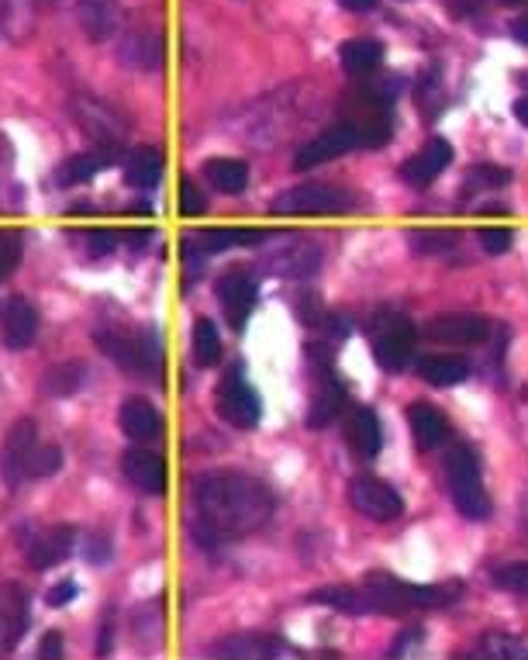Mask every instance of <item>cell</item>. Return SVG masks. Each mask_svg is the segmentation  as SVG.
Instances as JSON below:
<instances>
[{
    "label": "cell",
    "mask_w": 528,
    "mask_h": 660,
    "mask_svg": "<svg viewBox=\"0 0 528 660\" xmlns=\"http://www.w3.org/2000/svg\"><path fill=\"white\" fill-rule=\"evenodd\" d=\"M194 502L200 522L218 540H239V536L256 532L273 516V495L266 492V484L239 471L200 477L194 487Z\"/></svg>",
    "instance_id": "1"
},
{
    "label": "cell",
    "mask_w": 528,
    "mask_h": 660,
    "mask_svg": "<svg viewBox=\"0 0 528 660\" xmlns=\"http://www.w3.org/2000/svg\"><path fill=\"white\" fill-rule=\"evenodd\" d=\"M366 592L373 598L376 616H397V613H408V608H432V605H446L460 595V588H439V584H411V581H400L394 574H370L366 581Z\"/></svg>",
    "instance_id": "2"
},
{
    "label": "cell",
    "mask_w": 528,
    "mask_h": 660,
    "mask_svg": "<svg viewBox=\"0 0 528 660\" xmlns=\"http://www.w3.org/2000/svg\"><path fill=\"white\" fill-rule=\"evenodd\" d=\"M446 481L449 495L466 519H487L491 516V498L481 477V463H476L470 447H452L446 457Z\"/></svg>",
    "instance_id": "3"
},
{
    "label": "cell",
    "mask_w": 528,
    "mask_h": 660,
    "mask_svg": "<svg viewBox=\"0 0 528 660\" xmlns=\"http://www.w3.org/2000/svg\"><path fill=\"white\" fill-rule=\"evenodd\" d=\"M415 326L408 315L384 311L373 326V360L384 374H405L415 360Z\"/></svg>",
    "instance_id": "4"
},
{
    "label": "cell",
    "mask_w": 528,
    "mask_h": 660,
    "mask_svg": "<svg viewBox=\"0 0 528 660\" xmlns=\"http://www.w3.org/2000/svg\"><path fill=\"white\" fill-rule=\"evenodd\" d=\"M352 208L349 194L329 184H300L294 190H284L273 201V215L280 218H305V215H345Z\"/></svg>",
    "instance_id": "5"
},
{
    "label": "cell",
    "mask_w": 528,
    "mask_h": 660,
    "mask_svg": "<svg viewBox=\"0 0 528 660\" xmlns=\"http://www.w3.org/2000/svg\"><path fill=\"white\" fill-rule=\"evenodd\" d=\"M35 450H38L35 419H18L11 426V432L4 436V443H0V481L8 487H18L24 477H29Z\"/></svg>",
    "instance_id": "6"
},
{
    "label": "cell",
    "mask_w": 528,
    "mask_h": 660,
    "mask_svg": "<svg viewBox=\"0 0 528 660\" xmlns=\"http://www.w3.org/2000/svg\"><path fill=\"white\" fill-rule=\"evenodd\" d=\"M349 505L373 522H391L405 512V498L397 495V487H391L381 477H370V474L349 484Z\"/></svg>",
    "instance_id": "7"
},
{
    "label": "cell",
    "mask_w": 528,
    "mask_h": 660,
    "mask_svg": "<svg viewBox=\"0 0 528 660\" xmlns=\"http://www.w3.org/2000/svg\"><path fill=\"white\" fill-rule=\"evenodd\" d=\"M218 415L229 426L235 429H256L260 419H263V402H260V391L253 384H245L239 374L224 377L221 387H218Z\"/></svg>",
    "instance_id": "8"
},
{
    "label": "cell",
    "mask_w": 528,
    "mask_h": 660,
    "mask_svg": "<svg viewBox=\"0 0 528 660\" xmlns=\"http://www.w3.org/2000/svg\"><path fill=\"white\" fill-rule=\"evenodd\" d=\"M73 114H77L80 129L97 139L100 150H108L111 156H118V150L124 145V135H129V129H124V121L118 118V111H111L108 105H100L97 97H77L73 101Z\"/></svg>",
    "instance_id": "9"
},
{
    "label": "cell",
    "mask_w": 528,
    "mask_h": 660,
    "mask_svg": "<svg viewBox=\"0 0 528 660\" xmlns=\"http://www.w3.org/2000/svg\"><path fill=\"white\" fill-rule=\"evenodd\" d=\"M352 150H360V125L356 121H342V125L324 129L321 135L300 145V153L294 156V169H315V166L332 163Z\"/></svg>",
    "instance_id": "10"
},
{
    "label": "cell",
    "mask_w": 528,
    "mask_h": 660,
    "mask_svg": "<svg viewBox=\"0 0 528 660\" xmlns=\"http://www.w3.org/2000/svg\"><path fill=\"white\" fill-rule=\"evenodd\" d=\"M491 326L484 315L473 311H452V315H436L432 322H425L421 336L442 342V346H481L487 339Z\"/></svg>",
    "instance_id": "11"
},
{
    "label": "cell",
    "mask_w": 528,
    "mask_h": 660,
    "mask_svg": "<svg viewBox=\"0 0 528 660\" xmlns=\"http://www.w3.org/2000/svg\"><path fill=\"white\" fill-rule=\"evenodd\" d=\"M256 277L249 266H232V271H224L218 277V298L224 305V311H229V319L235 329L245 326V319L253 315V305H256Z\"/></svg>",
    "instance_id": "12"
},
{
    "label": "cell",
    "mask_w": 528,
    "mask_h": 660,
    "mask_svg": "<svg viewBox=\"0 0 528 660\" xmlns=\"http://www.w3.org/2000/svg\"><path fill=\"white\" fill-rule=\"evenodd\" d=\"M32 613H29V598L18 588L14 581L0 584V657L11 653L18 640L29 632Z\"/></svg>",
    "instance_id": "13"
},
{
    "label": "cell",
    "mask_w": 528,
    "mask_h": 660,
    "mask_svg": "<svg viewBox=\"0 0 528 660\" xmlns=\"http://www.w3.org/2000/svg\"><path fill=\"white\" fill-rule=\"evenodd\" d=\"M318 246L311 239H287L284 246L266 253V271L273 277H308L318 271Z\"/></svg>",
    "instance_id": "14"
},
{
    "label": "cell",
    "mask_w": 528,
    "mask_h": 660,
    "mask_svg": "<svg viewBox=\"0 0 528 660\" xmlns=\"http://www.w3.org/2000/svg\"><path fill=\"white\" fill-rule=\"evenodd\" d=\"M121 474L129 477L139 492L145 495H163L166 492V463L160 453L145 450V447H132L121 457Z\"/></svg>",
    "instance_id": "15"
},
{
    "label": "cell",
    "mask_w": 528,
    "mask_h": 660,
    "mask_svg": "<svg viewBox=\"0 0 528 660\" xmlns=\"http://www.w3.org/2000/svg\"><path fill=\"white\" fill-rule=\"evenodd\" d=\"M118 426H121L124 436L135 439V443H153V439L163 436V415H160V408L148 402V398L135 395V398H124L121 402Z\"/></svg>",
    "instance_id": "16"
},
{
    "label": "cell",
    "mask_w": 528,
    "mask_h": 660,
    "mask_svg": "<svg viewBox=\"0 0 528 660\" xmlns=\"http://www.w3.org/2000/svg\"><path fill=\"white\" fill-rule=\"evenodd\" d=\"M449 163H452V145L446 139H432V142H425L411 160H405L400 177H405L411 187H429L432 180H439V174Z\"/></svg>",
    "instance_id": "17"
},
{
    "label": "cell",
    "mask_w": 528,
    "mask_h": 660,
    "mask_svg": "<svg viewBox=\"0 0 528 660\" xmlns=\"http://www.w3.org/2000/svg\"><path fill=\"white\" fill-rule=\"evenodd\" d=\"M118 56L132 69H160L163 66V35L156 29H129L118 38Z\"/></svg>",
    "instance_id": "18"
},
{
    "label": "cell",
    "mask_w": 528,
    "mask_h": 660,
    "mask_svg": "<svg viewBox=\"0 0 528 660\" xmlns=\"http://www.w3.org/2000/svg\"><path fill=\"white\" fill-rule=\"evenodd\" d=\"M73 550V529L69 526H53V529H42L32 536V543L24 547V560H29V568L35 571H48L63 564Z\"/></svg>",
    "instance_id": "19"
},
{
    "label": "cell",
    "mask_w": 528,
    "mask_h": 660,
    "mask_svg": "<svg viewBox=\"0 0 528 660\" xmlns=\"http://www.w3.org/2000/svg\"><path fill=\"white\" fill-rule=\"evenodd\" d=\"M345 443L352 447L356 457L373 460L384 447V432H381V419H376L373 408H352L345 419Z\"/></svg>",
    "instance_id": "20"
},
{
    "label": "cell",
    "mask_w": 528,
    "mask_h": 660,
    "mask_svg": "<svg viewBox=\"0 0 528 660\" xmlns=\"http://www.w3.org/2000/svg\"><path fill=\"white\" fill-rule=\"evenodd\" d=\"M38 339V308L24 298H11L4 308V342L11 350H24Z\"/></svg>",
    "instance_id": "21"
},
{
    "label": "cell",
    "mask_w": 528,
    "mask_h": 660,
    "mask_svg": "<svg viewBox=\"0 0 528 660\" xmlns=\"http://www.w3.org/2000/svg\"><path fill=\"white\" fill-rule=\"evenodd\" d=\"M94 342L100 346V353L121 366V371H129V374H142L145 371V363H148V353H145L148 339L145 336L139 342H132L129 336H118V332H97Z\"/></svg>",
    "instance_id": "22"
},
{
    "label": "cell",
    "mask_w": 528,
    "mask_h": 660,
    "mask_svg": "<svg viewBox=\"0 0 528 660\" xmlns=\"http://www.w3.org/2000/svg\"><path fill=\"white\" fill-rule=\"evenodd\" d=\"M408 426H411L418 450H436V447L446 443V436H449L446 415L436 405H425V402L408 405Z\"/></svg>",
    "instance_id": "23"
},
{
    "label": "cell",
    "mask_w": 528,
    "mask_h": 660,
    "mask_svg": "<svg viewBox=\"0 0 528 660\" xmlns=\"http://www.w3.org/2000/svg\"><path fill=\"white\" fill-rule=\"evenodd\" d=\"M163 156L153 145H139L129 156H124V180L139 190H153L163 180Z\"/></svg>",
    "instance_id": "24"
},
{
    "label": "cell",
    "mask_w": 528,
    "mask_h": 660,
    "mask_svg": "<svg viewBox=\"0 0 528 660\" xmlns=\"http://www.w3.org/2000/svg\"><path fill=\"white\" fill-rule=\"evenodd\" d=\"M90 371L84 360H63L56 366H48L45 377H42V391L48 398H69L87 384Z\"/></svg>",
    "instance_id": "25"
},
{
    "label": "cell",
    "mask_w": 528,
    "mask_h": 660,
    "mask_svg": "<svg viewBox=\"0 0 528 660\" xmlns=\"http://www.w3.org/2000/svg\"><path fill=\"white\" fill-rule=\"evenodd\" d=\"M418 374L436 387H452L470 377V363L452 353H429L418 360Z\"/></svg>",
    "instance_id": "26"
},
{
    "label": "cell",
    "mask_w": 528,
    "mask_h": 660,
    "mask_svg": "<svg viewBox=\"0 0 528 660\" xmlns=\"http://www.w3.org/2000/svg\"><path fill=\"white\" fill-rule=\"evenodd\" d=\"M339 59H342V69L352 73V77H366V73L381 69L384 45L373 42V38H349L339 48Z\"/></svg>",
    "instance_id": "27"
},
{
    "label": "cell",
    "mask_w": 528,
    "mask_h": 660,
    "mask_svg": "<svg viewBox=\"0 0 528 660\" xmlns=\"http://www.w3.org/2000/svg\"><path fill=\"white\" fill-rule=\"evenodd\" d=\"M80 24L84 35L94 42H105L118 24V0H80Z\"/></svg>",
    "instance_id": "28"
},
{
    "label": "cell",
    "mask_w": 528,
    "mask_h": 660,
    "mask_svg": "<svg viewBox=\"0 0 528 660\" xmlns=\"http://www.w3.org/2000/svg\"><path fill=\"white\" fill-rule=\"evenodd\" d=\"M311 602L332 605V608H339V613H349V616H376L366 584H360V588H321V592L311 595Z\"/></svg>",
    "instance_id": "29"
},
{
    "label": "cell",
    "mask_w": 528,
    "mask_h": 660,
    "mask_svg": "<svg viewBox=\"0 0 528 660\" xmlns=\"http://www.w3.org/2000/svg\"><path fill=\"white\" fill-rule=\"evenodd\" d=\"M205 177H208V180L215 184V190H221V194H242L245 184H249V166H245L242 160L221 156V160H208V163H205Z\"/></svg>",
    "instance_id": "30"
},
{
    "label": "cell",
    "mask_w": 528,
    "mask_h": 660,
    "mask_svg": "<svg viewBox=\"0 0 528 660\" xmlns=\"http://www.w3.org/2000/svg\"><path fill=\"white\" fill-rule=\"evenodd\" d=\"M114 156L111 153H80V156H69L59 169V184L73 187V184H87L94 180L100 169H105Z\"/></svg>",
    "instance_id": "31"
},
{
    "label": "cell",
    "mask_w": 528,
    "mask_h": 660,
    "mask_svg": "<svg viewBox=\"0 0 528 660\" xmlns=\"http://www.w3.org/2000/svg\"><path fill=\"white\" fill-rule=\"evenodd\" d=\"M190 350H194V363L197 366H215L221 360V336H218V326L211 319H197L194 322Z\"/></svg>",
    "instance_id": "32"
},
{
    "label": "cell",
    "mask_w": 528,
    "mask_h": 660,
    "mask_svg": "<svg viewBox=\"0 0 528 660\" xmlns=\"http://www.w3.org/2000/svg\"><path fill=\"white\" fill-rule=\"evenodd\" d=\"M342 405H345V391H342V384H339V381L321 384V391L315 395V405H311V411H308V426H311V429L329 426V422L336 419V415L342 411Z\"/></svg>",
    "instance_id": "33"
},
{
    "label": "cell",
    "mask_w": 528,
    "mask_h": 660,
    "mask_svg": "<svg viewBox=\"0 0 528 660\" xmlns=\"http://www.w3.org/2000/svg\"><path fill=\"white\" fill-rule=\"evenodd\" d=\"M476 657H491V660H528V647L508 632H484L481 644H476Z\"/></svg>",
    "instance_id": "34"
},
{
    "label": "cell",
    "mask_w": 528,
    "mask_h": 660,
    "mask_svg": "<svg viewBox=\"0 0 528 660\" xmlns=\"http://www.w3.org/2000/svg\"><path fill=\"white\" fill-rule=\"evenodd\" d=\"M215 653H221V657H276V653H284V644L270 640V637H232Z\"/></svg>",
    "instance_id": "35"
},
{
    "label": "cell",
    "mask_w": 528,
    "mask_h": 660,
    "mask_svg": "<svg viewBox=\"0 0 528 660\" xmlns=\"http://www.w3.org/2000/svg\"><path fill=\"white\" fill-rule=\"evenodd\" d=\"M256 242H263V232H256V229H218V232L200 235V250L221 253L232 246H256Z\"/></svg>",
    "instance_id": "36"
},
{
    "label": "cell",
    "mask_w": 528,
    "mask_h": 660,
    "mask_svg": "<svg viewBox=\"0 0 528 660\" xmlns=\"http://www.w3.org/2000/svg\"><path fill=\"white\" fill-rule=\"evenodd\" d=\"M452 242H457V232H446V229H439V232H432V229H421V232H411V246H415V253H421V256H432V253H446Z\"/></svg>",
    "instance_id": "37"
},
{
    "label": "cell",
    "mask_w": 528,
    "mask_h": 660,
    "mask_svg": "<svg viewBox=\"0 0 528 660\" xmlns=\"http://www.w3.org/2000/svg\"><path fill=\"white\" fill-rule=\"evenodd\" d=\"M494 584L515 595H528V560H518V564H505L494 571Z\"/></svg>",
    "instance_id": "38"
},
{
    "label": "cell",
    "mask_w": 528,
    "mask_h": 660,
    "mask_svg": "<svg viewBox=\"0 0 528 660\" xmlns=\"http://www.w3.org/2000/svg\"><path fill=\"white\" fill-rule=\"evenodd\" d=\"M63 468V450L56 443H38L35 457H32V468H29V477H48Z\"/></svg>",
    "instance_id": "39"
},
{
    "label": "cell",
    "mask_w": 528,
    "mask_h": 660,
    "mask_svg": "<svg viewBox=\"0 0 528 660\" xmlns=\"http://www.w3.org/2000/svg\"><path fill=\"white\" fill-rule=\"evenodd\" d=\"M400 84H405L400 77H384V80H376V84L363 87L360 94L366 97L370 105H381V108H387V105L394 101V97L400 94Z\"/></svg>",
    "instance_id": "40"
},
{
    "label": "cell",
    "mask_w": 528,
    "mask_h": 660,
    "mask_svg": "<svg viewBox=\"0 0 528 660\" xmlns=\"http://www.w3.org/2000/svg\"><path fill=\"white\" fill-rule=\"evenodd\" d=\"M111 553H114V547H111V540H108L105 532H87V540H84V560H90V564H108Z\"/></svg>",
    "instance_id": "41"
},
{
    "label": "cell",
    "mask_w": 528,
    "mask_h": 660,
    "mask_svg": "<svg viewBox=\"0 0 528 660\" xmlns=\"http://www.w3.org/2000/svg\"><path fill=\"white\" fill-rule=\"evenodd\" d=\"M512 180V169L508 166H476L470 174L473 187H505Z\"/></svg>",
    "instance_id": "42"
},
{
    "label": "cell",
    "mask_w": 528,
    "mask_h": 660,
    "mask_svg": "<svg viewBox=\"0 0 528 660\" xmlns=\"http://www.w3.org/2000/svg\"><path fill=\"white\" fill-rule=\"evenodd\" d=\"M18 263H21V242H18V235H0V280L11 277Z\"/></svg>",
    "instance_id": "43"
},
{
    "label": "cell",
    "mask_w": 528,
    "mask_h": 660,
    "mask_svg": "<svg viewBox=\"0 0 528 660\" xmlns=\"http://www.w3.org/2000/svg\"><path fill=\"white\" fill-rule=\"evenodd\" d=\"M512 242H515L512 229H484V232H481V246H484V253H491V256L508 253Z\"/></svg>",
    "instance_id": "44"
},
{
    "label": "cell",
    "mask_w": 528,
    "mask_h": 660,
    "mask_svg": "<svg viewBox=\"0 0 528 660\" xmlns=\"http://www.w3.org/2000/svg\"><path fill=\"white\" fill-rule=\"evenodd\" d=\"M180 198H184V201H180V208H184V215H190V218H194V215H205V211H208V201H205V194H200V190H194V184H190V180H184V184H180Z\"/></svg>",
    "instance_id": "45"
},
{
    "label": "cell",
    "mask_w": 528,
    "mask_h": 660,
    "mask_svg": "<svg viewBox=\"0 0 528 660\" xmlns=\"http://www.w3.org/2000/svg\"><path fill=\"white\" fill-rule=\"evenodd\" d=\"M87 246H90L94 256H108V253H114V246H118V235H114V232H105V229H94V232L87 235Z\"/></svg>",
    "instance_id": "46"
},
{
    "label": "cell",
    "mask_w": 528,
    "mask_h": 660,
    "mask_svg": "<svg viewBox=\"0 0 528 660\" xmlns=\"http://www.w3.org/2000/svg\"><path fill=\"white\" fill-rule=\"evenodd\" d=\"M73 598H77V584H73V581H63L59 588H53V592L45 595V602L53 605V608H59V605H66V602H73Z\"/></svg>",
    "instance_id": "47"
},
{
    "label": "cell",
    "mask_w": 528,
    "mask_h": 660,
    "mask_svg": "<svg viewBox=\"0 0 528 660\" xmlns=\"http://www.w3.org/2000/svg\"><path fill=\"white\" fill-rule=\"evenodd\" d=\"M38 657H63V637L53 629V632H45L42 637V644H38Z\"/></svg>",
    "instance_id": "48"
},
{
    "label": "cell",
    "mask_w": 528,
    "mask_h": 660,
    "mask_svg": "<svg viewBox=\"0 0 528 660\" xmlns=\"http://www.w3.org/2000/svg\"><path fill=\"white\" fill-rule=\"evenodd\" d=\"M421 637H425L421 629H408L405 637H400V644H397V647H394L391 653H394V657H400V653H405L408 647H421Z\"/></svg>",
    "instance_id": "49"
},
{
    "label": "cell",
    "mask_w": 528,
    "mask_h": 660,
    "mask_svg": "<svg viewBox=\"0 0 528 660\" xmlns=\"http://www.w3.org/2000/svg\"><path fill=\"white\" fill-rule=\"evenodd\" d=\"M512 32H515V38H518V42H525V45H528V14H521V18L512 24Z\"/></svg>",
    "instance_id": "50"
},
{
    "label": "cell",
    "mask_w": 528,
    "mask_h": 660,
    "mask_svg": "<svg viewBox=\"0 0 528 660\" xmlns=\"http://www.w3.org/2000/svg\"><path fill=\"white\" fill-rule=\"evenodd\" d=\"M342 8H349V11H370L376 0H339Z\"/></svg>",
    "instance_id": "51"
},
{
    "label": "cell",
    "mask_w": 528,
    "mask_h": 660,
    "mask_svg": "<svg viewBox=\"0 0 528 660\" xmlns=\"http://www.w3.org/2000/svg\"><path fill=\"white\" fill-rule=\"evenodd\" d=\"M515 114H518V121L528 129V97H521V101H515Z\"/></svg>",
    "instance_id": "52"
},
{
    "label": "cell",
    "mask_w": 528,
    "mask_h": 660,
    "mask_svg": "<svg viewBox=\"0 0 528 660\" xmlns=\"http://www.w3.org/2000/svg\"><path fill=\"white\" fill-rule=\"evenodd\" d=\"M481 215H491V218H505V215H508V208H501V205H487V208H481Z\"/></svg>",
    "instance_id": "53"
},
{
    "label": "cell",
    "mask_w": 528,
    "mask_h": 660,
    "mask_svg": "<svg viewBox=\"0 0 528 660\" xmlns=\"http://www.w3.org/2000/svg\"><path fill=\"white\" fill-rule=\"evenodd\" d=\"M505 4H521V0H505Z\"/></svg>",
    "instance_id": "54"
}]
</instances>
